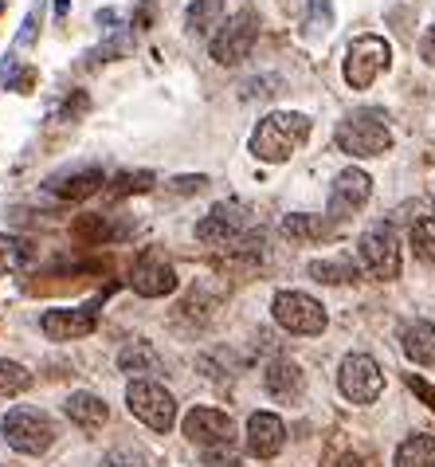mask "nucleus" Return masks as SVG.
<instances>
[{
  "mask_svg": "<svg viewBox=\"0 0 435 467\" xmlns=\"http://www.w3.org/2000/svg\"><path fill=\"white\" fill-rule=\"evenodd\" d=\"M306 138H310V119H306V114H298V110H275V114H267V119L255 126L251 153L259 161L278 165V161H287Z\"/></svg>",
  "mask_w": 435,
  "mask_h": 467,
  "instance_id": "obj_1",
  "label": "nucleus"
},
{
  "mask_svg": "<svg viewBox=\"0 0 435 467\" xmlns=\"http://www.w3.org/2000/svg\"><path fill=\"white\" fill-rule=\"evenodd\" d=\"M338 146L353 158H380L389 153L392 146V134H389V122L380 110H353L345 122H338Z\"/></svg>",
  "mask_w": 435,
  "mask_h": 467,
  "instance_id": "obj_2",
  "label": "nucleus"
},
{
  "mask_svg": "<svg viewBox=\"0 0 435 467\" xmlns=\"http://www.w3.org/2000/svg\"><path fill=\"white\" fill-rule=\"evenodd\" d=\"M0 432H5L8 448H16L20 456H44V451L56 444V424H51L47 412L32 409V405L8 409L5 424H0Z\"/></svg>",
  "mask_w": 435,
  "mask_h": 467,
  "instance_id": "obj_3",
  "label": "nucleus"
},
{
  "mask_svg": "<svg viewBox=\"0 0 435 467\" xmlns=\"http://www.w3.org/2000/svg\"><path fill=\"white\" fill-rule=\"evenodd\" d=\"M126 405H130V412L137 420H142L146 428H153V432H169V428L177 424V400L165 385L149 381V378H137L126 385Z\"/></svg>",
  "mask_w": 435,
  "mask_h": 467,
  "instance_id": "obj_4",
  "label": "nucleus"
},
{
  "mask_svg": "<svg viewBox=\"0 0 435 467\" xmlns=\"http://www.w3.org/2000/svg\"><path fill=\"white\" fill-rule=\"evenodd\" d=\"M389 63H392L389 40H380V36H361V40H353L349 51H345V83L353 90L373 87L377 75L385 71Z\"/></svg>",
  "mask_w": 435,
  "mask_h": 467,
  "instance_id": "obj_5",
  "label": "nucleus"
},
{
  "mask_svg": "<svg viewBox=\"0 0 435 467\" xmlns=\"http://www.w3.org/2000/svg\"><path fill=\"white\" fill-rule=\"evenodd\" d=\"M248 228H251L248 209L224 201L197 224V240L212 244V248H239V244H248Z\"/></svg>",
  "mask_w": 435,
  "mask_h": 467,
  "instance_id": "obj_6",
  "label": "nucleus"
},
{
  "mask_svg": "<svg viewBox=\"0 0 435 467\" xmlns=\"http://www.w3.org/2000/svg\"><path fill=\"white\" fill-rule=\"evenodd\" d=\"M255 40H259V20H255V12H236V16L228 20V28L212 36V59L220 63V67H236V63L251 56Z\"/></svg>",
  "mask_w": 435,
  "mask_h": 467,
  "instance_id": "obj_7",
  "label": "nucleus"
},
{
  "mask_svg": "<svg viewBox=\"0 0 435 467\" xmlns=\"http://www.w3.org/2000/svg\"><path fill=\"white\" fill-rule=\"evenodd\" d=\"M275 322L283 330H290V334H322L326 330V310H322V303L318 298H310V295H302V291H278L275 295Z\"/></svg>",
  "mask_w": 435,
  "mask_h": 467,
  "instance_id": "obj_8",
  "label": "nucleus"
},
{
  "mask_svg": "<svg viewBox=\"0 0 435 467\" xmlns=\"http://www.w3.org/2000/svg\"><path fill=\"white\" fill-rule=\"evenodd\" d=\"M338 385L353 405H373V400L385 393V373H380V366L369 354H349L341 361Z\"/></svg>",
  "mask_w": 435,
  "mask_h": 467,
  "instance_id": "obj_9",
  "label": "nucleus"
},
{
  "mask_svg": "<svg viewBox=\"0 0 435 467\" xmlns=\"http://www.w3.org/2000/svg\"><path fill=\"white\" fill-rule=\"evenodd\" d=\"M361 264H365V271L373 279H396L400 275V244H396V236H392V228H385V224H373L361 236Z\"/></svg>",
  "mask_w": 435,
  "mask_h": 467,
  "instance_id": "obj_10",
  "label": "nucleus"
},
{
  "mask_svg": "<svg viewBox=\"0 0 435 467\" xmlns=\"http://www.w3.org/2000/svg\"><path fill=\"white\" fill-rule=\"evenodd\" d=\"M181 428H185V436L193 440V444H200V448L232 444V436H236V424H232V417H228V412H220V409H204V405L188 409V417H185Z\"/></svg>",
  "mask_w": 435,
  "mask_h": 467,
  "instance_id": "obj_11",
  "label": "nucleus"
},
{
  "mask_svg": "<svg viewBox=\"0 0 435 467\" xmlns=\"http://www.w3.org/2000/svg\"><path fill=\"white\" fill-rule=\"evenodd\" d=\"M98 327V306H63V310H47L40 318V330L47 334L51 342H75V338H86L95 334Z\"/></svg>",
  "mask_w": 435,
  "mask_h": 467,
  "instance_id": "obj_12",
  "label": "nucleus"
},
{
  "mask_svg": "<svg viewBox=\"0 0 435 467\" xmlns=\"http://www.w3.org/2000/svg\"><path fill=\"white\" fill-rule=\"evenodd\" d=\"M130 287L142 295V298H165V295H173V291H177V271L165 264L157 252H146V255L134 264Z\"/></svg>",
  "mask_w": 435,
  "mask_h": 467,
  "instance_id": "obj_13",
  "label": "nucleus"
},
{
  "mask_svg": "<svg viewBox=\"0 0 435 467\" xmlns=\"http://www.w3.org/2000/svg\"><path fill=\"white\" fill-rule=\"evenodd\" d=\"M369 192H373V181L365 170H353V165L341 170L329 185V216H353L369 201Z\"/></svg>",
  "mask_w": 435,
  "mask_h": 467,
  "instance_id": "obj_14",
  "label": "nucleus"
},
{
  "mask_svg": "<svg viewBox=\"0 0 435 467\" xmlns=\"http://www.w3.org/2000/svg\"><path fill=\"white\" fill-rule=\"evenodd\" d=\"M287 444V424L275 412H251L248 420V451L255 460H275Z\"/></svg>",
  "mask_w": 435,
  "mask_h": 467,
  "instance_id": "obj_15",
  "label": "nucleus"
},
{
  "mask_svg": "<svg viewBox=\"0 0 435 467\" xmlns=\"http://www.w3.org/2000/svg\"><path fill=\"white\" fill-rule=\"evenodd\" d=\"M263 385H267V393H271L275 400L290 405V400H298V397L306 393V373H302L298 361L278 358V361H271V366H267Z\"/></svg>",
  "mask_w": 435,
  "mask_h": 467,
  "instance_id": "obj_16",
  "label": "nucleus"
},
{
  "mask_svg": "<svg viewBox=\"0 0 435 467\" xmlns=\"http://www.w3.org/2000/svg\"><path fill=\"white\" fill-rule=\"evenodd\" d=\"M63 412H67L71 424H79L83 432H98V428L106 424V405H102V397H95V393H71Z\"/></svg>",
  "mask_w": 435,
  "mask_h": 467,
  "instance_id": "obj_17",
  "label": "nucleus"
},
{
  "mask_svg": "<svg viewBox=\"0 0 435 467\" xmlns=\"http://www.w3.org/2000/svg\"><path fill=\"white\" fill-rule=\"evenodd\" d=\"M404 354L416 361V366H435V327L431 322H408L404 334Z\"/></svg>",
  "mask_w": 435,
  "mask_h": 467,
  "instance_id": "obj_18",
  "label": "nucleus"
},
{
  "mask_svg": "<svg viewBox=\"0 0 435 467\" xmlns=\"http://www.w3.org/2000/svg\"><path fill=\"white\" fill-rule=\"evenodd\" d=\"M98 189H102V170H83V173H67V177L51 181V192H56V197H67V201H83Z\"/></svg>",
  "mask_w": 435,
  "mask_h": 467,
  "instance_id": "obj_19",
  "label": "nucleus"
},
{
  "mask_svg": "<svg viewBox=\"0 0 435 467\" xmlns=\"http://www.w3.org/2000/svg\"><path fill=\"white\" fill-rule=\"evenodd\" d=\"M396 467H435V436H408L396 451Z\"/></svg>",
  "mask_w": 435,
  "mask_h": 467,
  "instance_id": "obj_20",
  "label": "nucleus"
},
{
  "mask_svg": "<svg viewBox=\"0 0 435 467\" xmlns=\"http://www.w3.org/2000/svg\"><path fill=\"white\" fill-rule=\"evenodd\" d=\"M35 248L28 240L20 236H8V232H0V275H12V271H24L32 264Z\"/></svg>",
  "mask_w": 435,
  "mask_h": 467,
  "instance_id": "obj_21",
  "label": "nucleus"
},
{
  "mask_svg": "<svg viewBox=\"0 0 435 467\" xmlns=\"http://www.w3.org/2000/svg\"><path fill=\"white\" fill-rule=\"evenodd\" d=\"M118 366L122 373H161V358L149 342H130L118 354Z\"/></svg>",
  "mask_w": 435,
  "mask_h": 467,
  "instance_id": "obj_22",
  "label": "nucleus"
},
{
  "mask_svg": "<svg viewBox=\"0 0 435 467\" xmlns=\"http://www.w3.org/2000/svg\"><path fill=\"white\" fill-rule=\"evenodd\" d=\"M220 20H224V0H193L188 5V32H197V36H208L212 28H220Z\"/></svg>",
  "mask_w": 435,
  "mask_h": 467,
  "instance_id": "obj_23",
  "label": "nucleus"
},
{
  "mask_svg": "<svg viewBox=\"0 0 435 467\" xmlns=\"http://www.w3.org/2000/svg\"><path fill=\"white\" fill-rule=\"evenodd\" d=\"M283 236L287 240H298V244L322 240L326 236V220L322 216H310V213H294V216L283 220Z\"/></svg>",
  "mask_w": 435,
  "mask_h": 467,
  "instance_id": "obj_24",
  "label": "nucleus"
},
{
  "mask_svg": "<svg viewBox=\"0 0 435 467\" xmlns=\"http://www.w3.org/2000/svg\"><path fill=\"white\" fill-rule=\"evenodd\" d=\"M310 275L318 283H353L357 279V264L353 259H314Z\"/></svg>",
  "mask_w": 435,
  "mask_h": 467,
  "instance_id": "obj_25",
  "label": "nucleus"
},
{
  "mask_svg": "<svg viewBox=\"0 0 435 467\" xmlns=\"http://www.w3.org/2000/svg\"><path fill=\"white\" fill-rule=\"evenodd\" d=\"M28 385H32V373L28 369L16 366V361H8V358H0V397H16Z\"/></svg>",
  "mask_w": 435,
  "mask_h": 467,
  "instance_id": "obj_26",
  "label": "nucleus"
},
{
  "mask_svg": "<svg viewBox=\"0 0 435 467\" xmlns=\"http://www.w3.org/2000/svg\"><path fill=\"white\" fill-rule=\"evenodd\" d=\"M412 248L420 259H428V264H435V216H424L412 224Z\"/></svg>",
  "mask_w": 435,
  "mask_h": 467,
  "instance_id": "obj_27",
  "label": "nucleus"
},
{
  "mask_svg": "<svg viewBox=\"0 0 435 467\" xmlns=\"http://www.w3.org/2000/svg\"><path fill=\"white\" fill-rule=\"evenodd\" d=\"M102 467H149V460L137 448H114L102 456Z\"/></svg>",
  "mask_w": 435,
  "mask_h": 467,
  "instance_id": "obj_28",
  "label": "nucleus"
},
{
  "mask_svg": "<svg viewBox=\"0 0 435 467\" xmlns=\"http://www.w3.org/2000/svg\"><path fill=\"white\" fill-rule=\"evenodd\" d=\"M204 463H208V467H239V451L232 444L204 448Z\"/></svg>",
  "mask_w": 435,
  "mask_h": 467,
  "instance_id": "obj_29",
  "label": "nucleus"
},
{
  "mask_svg": "<svg viewBox=\"0 0 435 467\" xmlns=\"http://www.w3.org/2000/svg\"><path fill=\"white\" fill-rule=\"evenodd\" d=\"M153 185V173H126L114 185V197H126V192H146Z\"/></svg>",
  "mask_w": 435,
  "mask_h": 467,
  "instance_id": "obj_30",
  "label": "nucleus"
},
{
  "mask_svg": "<svg viewBox=\"0 0 435 467\" xmlns=\"http://www.w3.org/2000/svg\"><path fill=\"white\" fill-rule=\"evenodd\" d=\"M204 185H208V177H181V181H173L177 192H197V189H204Z\"/></svg>",
  "mask_w": 435,
  "mask_h": 467,
  "instance_id": "obj_31",
  "label": "nucleus"
},
{
  "mask_svg": "<svg viewBox=\"0 0 435 467\" xmlns=\"http://www.w3.org/2000/svg\"><path fill=\"white\" fill-rule=\"evenodd\" d=\"M420 56H424L428 63H435V28H428V36L420 40Z\"/></svg>",
  "mask_w": 435,
  "mask_h": 467,
  "instance_id": "obj_32",
  "label": "nucleus"
},
{
  "mask_svg": "<svg viewBox=\"0 0 435 467\" xmlns=\"http://www.w3.org/2000/svg\"><path fill=\"white\" fill-rule=\"evenodd\" d=\"M334 467H365V460H361V456H341Z\"/></svg>",
  "mask_w": 435,
  "mask_h": 467,
  "instance_id": "obj_33",
  "label": "nucleus"
}]
</instances>
